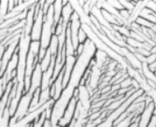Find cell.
Instances as JSON below:
<instances>
[{
    "instance_id": "obj_2",
    "label": "cell",
    "mask_w": 156,
    "mask_h": 127,
    "mask_svg": "<svg viewBox=\"0 0 156 127\" xmlns=\"http://www.w3.org/2000/svg\"><path fill=\"white\" fill-rule=\"evenodd\" d=\"M38 4H39V9L37 11V14L36 16L35 22H34V25L32 28V31L30 34V37H31L32 41H40L42 27H43V23H44V13L42 11L40 1H38Z\"/></svg>"
},
{
    "instance_id": "obj_19",
    "label": "cell",
    "mask_w": 156,
    "mask_h": 127,
    "mask_svg": "<svg viewBox=\"0 0 156 127\" xmlns=\"http://www.w3.org/2000/svg\"><path fill=\"white\" fill-rule=\"evenodd\" d=\"M43 127H52L51 121L50 120H46L45 122H44V124H43Z\"/></svg>"
},
{
    "instance_id": "obj_12",
    "label": "cell",
    "mask_w": 156,
    "mask_h": 127,
    "mask_svg": "<svg viewBox=\"0 0 156 127\" xmlns=\"http://www.w3.org/2000/svg\"><path fill=\"white\" fill-rule=\"evenodd\" d=\"M47 120L46 116H45V113H44V111L42 112V113L38 116L37 119H36L33 122V125L32 127H43V124L45 122V121Z\"/></svg>"
},
{
    "instance_id": "obj_16",
    "label": "cell",
    "mask_w": 156,
    "mask_h": 127,
    "mask_svg": "<svg viewBox=\"0 0 156 127\" xmlns=\"http://www.w3.org/2000/svg\"><path fill=\"white\" fill-rule=\"evenodd\" d=\"M146 95H148L150 98H151V100L153 102V104L156 103V89H151L148 93H145Z\"/></svg>"
},
{
    "instance_id": "obj_18",
    "label": "cell",
    "mask_w": 156,
    "mask_h": 127,
    "mask_svg": "<svg viewBox=\"0 0 156 127\" xmlns=\"http://www.w3.org/2000/svg\"><path fill=\"white\" fill-rule=\"evenodd\" d=\"M147 127H156V114H153Z\"/></svg>"
},
{
    "instance_id": "obj_23",
    "label": "cell",
    "mask_w": 156,
    "mask_h": 127,
    "mask_svg": "<svg viewBox=\"0 0 156 127\" xmlns=\"http://www.w3.org/2000/svg\"><path fill=\"white\" fill-rule=\"evenodd\" d=\"M51 125H52V124H51ZM52 127H61V126H60L59 124H55V125H52Z\"/></svg>"
},
{
    "instance_id": "obj_4",
    "label": "cell",
    "mask_w": 156,
    "mask_h": 127,
    "mask_svg": "<svg viewBox=\"0 0 156 127\" xmlns=\"http://www.w3.org/2000/svg\"><path fill=\"white\" fill-rule=\"evenodd\" d=\"M42 74H43V71L41 70L39 64H37L32 73V76H31V86H30V90L28 93L33 94L37 89H39L41 87Z\"/></svg>"
},
{
    "instance_id": "obj_1",
    "label": "cell",
    "mask_w": 156,
    "mask_h": 127,
    "mask_svg": "<svg viewBox=\"0 0 156 127\" xmlns=\"http://www.w3.org/2000/svg\"><path fill=\"white\" fill-rule=\"evenodd\" d=\"M53 35H54V18H53V8L51 6L44 15V23H43V27H42L41 37L39 41L41 49L48 50Z\"/></svg>"
},
{
    "instance_id": "obj_24",
    "label": "cell",
    "mask_w": 156,
    "mask_h": 127,
    "mask_svg": "<svg viewBox=\"0 0 156 127\" xmlns=\"http://www.w3.org/2000/svg\"><path fill=\"white\" fill-rule=\"evenodd\" d=\"M153 41H154V43L156 44V34H155V36H154V38H153Z\"/></svg>"
},
{
    "instance_id": "obj_3",
    "label": "cell",
    "mask_w": 156,
    "mask_h": 127,
    "mask_svg": "<svg viewBox=\"0 0 156 127\" xmlns=\"http://www.w3.org/2000/svg\"><path fill=\"white\" fill-rule=\"evenodd\" d=\"M77 103H78L77 98L72 97L71 100L69 101L66 108V111H65L63 117L58 122V124L61 127H66L70 122H71V121L74 119V114H75V110L77 108Z\"/></svg>"
},
{
    "instance_id": "obj_14",
    "label": "cell",
    "mask_w": 156,
    "mask_h": 127,
    "mask_svg": "<svg viewBox=\"0 0 156 127\" xmlns=\"http://www.w3.org/2000/svg\"><path fill=\"white\" fill-rule=\"evenodd\" d=\"M88 40V37H87V35L85 33L81 28L80 30L79 31V34H78V41H79V44H84L85 42Z\"/></svg>"
},
{
    "instance_id": "obj_9",
    "label": "cell",
    "mask_w": 156,
    "mask_h": 127,
    "mask_svg": "<svg viewBox=\"0 0 156 127\" xmlns=\"http://www.w3.org/2000/svg\"><path fill=\"white\" fill-rule=\"evenodd\" d=\"M48 49L51 52L53 57H56V56H57V54H58V49H59V43H58V37H56L55 35L52 36L51 40V43H50V46H49Z\"/></svg>"
},
{
    "instance_id": "obj_25",
    "label": "cell",
    "mask_w": 156,
    "mask_h": 127,
    "mask_svg": "<svg viewBox=\"0 0 156 127\" xmlns=\"http://www.w3.org/2000/svg\"><path fill=\"white\" fill-rule=\"evenodd\" d=\"M155 75H156V71H155Z\"/></svg>"
},
{
    "instance_id": "obj_17",
    "label": "cell",
    "mask_w": 156,
    "mask_h": 127,
    "mask_svg": "<svg viewBox=\"0 0 156 127\" xmlns=\"http://www.w3.org/2000/svg\"><path fill=\"white\" fill-rule=\"evenodd\" d=\"M156 14V1H146V7Z\"/></svg>"
},
{
    "instance_id": "obj_7",
    "label": "cell",
    "mask_w": 156,
    "mask_h": 127,
    "mask_svg": "<svg viewBox=\"0 0 156 127\" xmlns=\"http://www.w3.org/2000/svg\"><path fill=\"white\" fill-rule=\"evenodd\" d=\"M74 13V9L72 8L71 4L68 2V4H66V6L63 7L62 9V21L65 23H69L70 22V18H71V15Z\"/></svg>"
},
{
    "instance_id": "obj_6",
    "label": "cell",
    "mask_w": 156,
    "mask_h": 127,
    "mask_svg": "<svg viewBox=\"0 0 156 127\" xmlns=\"http://www.w3.org/2000/svg\"><path fill=\"white\" fill-rule=\"evenodd\" d=\"M53 18H54V26L57 24L61 18H62V9H63V4L62 0H56L54 1L53 5Z\"/></svg>"
},
{
    "instance_id": "obj_15",
    "label": "cell",
    "mask_w": 156,
    "mask_h": 127,
    "mask_svg": "<svg viewBox=\"0 0 156 127\" xmlns=\"http://www.w3.org/2000/svg\"><path fill=\"white\" fill-rule=\"evenodd\" d=\"M156 61V53H151L149 56L146 57V60H145V64H147L148 65L155 63Z\"/></svg>"
},
{
    "instance_id": "obj_5",
    "label": "cell",
    "mask_w": 156,
    "mask_h": 127,
    "mask_svg": "<svg viewBox=\"0 0 156 127\" xmlns=\"http://www.w3.org/2000/svg\"><path fill=\"white\" fill-rule=\"evenodd\" d=\"M154 111V104L153 102L150 103L145 107L141 114L138 116V127H147L149 124Z\"/></svg>"
},
{
    "instance_id": "obj_22",
    "label": "cell",
    "mask_w": 156,
    "mask_h": 127,
    "mask_svg": "<svg viewBox=\"0 0 156 127\" xmlns=\"http://www.w3.org/2000/svg\"><path fill=\"white\" fill-rule=\"evenodd\" d=\"M32 125H33V122H32V123H29V124H27L25 127H32Z\"/></svg>"
},
{
    "instance_id": "obj_8",
    "label": "cell",
    "mask_w": 156,
    "mask_h": 127,
    "mask_svg": "<svg viewBox=\"0 0 156 127\" xmlns=\"http://www.w3.org/2000/svg\"><path fill=\"white\" fill-rule=\"evenodd\" d=\"M52 58H53V56H52L51 52L50 51V50L48 49L47 52H46V54L44 56V58L40 61V63H38L40 67H41V70L43 72H45L46 70L50 67V65L51 64V61H52Z\"/></svg>"
},
{
    "instance_id": "obj_10",
    "label": "cell",
    "mask_w": 156,
    "mask_h": 127,
    "mask_svg": "<svg viewBox=\"0 0 156 127\" xmlns=\"http://www.w3.org/2000/svg\"><path fill=\"white\" fill-rule=\"evenodd\" d=\"M9 13V1L7 0H2L0 1V18L4 21V18Z\"/></svg>"
},
{
    "instance_id": "obj_11",
    "label": "cell",
    "mask_w": 156,
    "mask_h": 127,
    "mask_svg": "<svg viewBox=\"0 0 156 127\" xmlns=\"http://www.w3.org/2000/svg\"><path fill=\"white\" fill-rule=\"evenodd\" d=\"M120 2L123 8V9L129 11V12H132L134 8H135V5L136 3V1H129V0H120Z\"/></svg>"
},
{
    "instance_id": "obj_21",
    "label": "cell",
    "mask_w": 156,
    "mask_h": 127,
    "mask_svg": "<svg viewBox=\"0 0 156 127\" xmlns=\"http://www.w3.org/2000/svg\"><path fill=\"white\" fill-rule=\"evenodd\" d=\"M153 114H156V103L154 104V111H153Z\"/></svg>"
},
{
    "instance_id": "obj_20",
    "label": "cell",
    "mask_w": 156,
    "mask_h": 127,
    "mask_svg": "<svg viewBox=\"0 0 156 127\" xmlns=\"http://www.w3.org/2000/svg\"><path fill=\"white\" fill-rule=\"evenodd\" d=\"M151 31H152L154 34H156V23H155V24H153V26L151 28Z\"/></svg>"
},
{
    "instance_id": "obj_13",
    "label": "cell",
    "mask_w": 156,
    "mask_h": 127,
    "mask_svg": "<svg viewBox=\"0 0 156 127\" xmlns=\"http://www.w3.org/2000/svg\"><path fill=\"white\" fill-rule=\"evenodd\" d=\"M107 3H108L110 7H112L113 9H117V10H119V11H121V10L123 9L122 4H121V2H120V0H108Z\"/></svg>"
}]
</instances>
